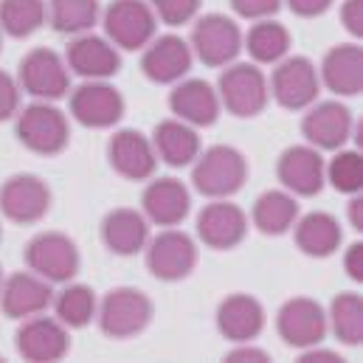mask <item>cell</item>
I'll use <instances>...</instances> for the list:
<instances>
[{
	"label": "cell",
	"instance_id": "4",
	"mask_svg": "<svg viewBox=\"0 0 363 363\" xmlns=\"http://www.w3.org/2000/svg\"><path fill=\"white\" fill-rule=\"evenodd\" d=\"M17 138L37 155H60L71 141L68 116L51 101H34L17 113Z\"/></svg>",
	"mask_w": 363,
	"mask_h": 363
},
{
	"label": "cell",
	"instance_id": "33",
	"mask_svg": "<svg viewBox=\"0 0 363 363\" xmlns=\"http://www.w3.org/2000/svg\"><path fill=\"white\" fill-rule=\"evenodd\" d=\"M48 23V0H0V31L9 37H31Z\"/></svg>",
	"mask_w": 363,
	"mask_h": 363
},
{
	"label": "cell",
	"instance_id": "47",
	"mask_svg": "<svg viewBox=\"0 0 363 363\" xmlns=\"http://www.w3.org/2000/svg\"><path fill=\"white\" fill-rule=\"evenodd\" d=\"M0 237H3V231H0Z\"/></svg>",
	"mask_w": 363,
	"mask_h": 363
},
{
	"label": "cell",
	"instance_id": "21",
	"mask_svg": "<svg viewBox=\"0 0 363 363\" xmlns=\"http://www.w3.org/2000/svg\"><path fill=\"white\" fill-rule=\"evenodd\" d=\"M65 62L68 71H74L82 79H110L121 68V54L107 37H96L88 31L71 40L65 51Z\"/></svg>",
	"mask_w": 363,
	"mask_h": 363
},
{
	"label": "cell",
	"instance_id": "24",
	"mask_svg": "<svg viewBox=\"0 0 363 363\" xmlns=\"http://www.w3.org/2000/svg\"><path fill=\"white\" fill-rule=\"evenodd\" d=\"M318 79L327 91L335 96H358L363 91V51L358 43H341L333 45L321 65H318Z\"/></svg>",
	"mask_w": 363,
	"mask_h": 363
},
{
	"label": "cell",
	"instance_id": "35",
	"mask_svg": "<svg viewBox=\"0 0 363 363\" xmlns=\"http://www.w3.org/2000/svg\"><path fill=\"white\" fill-rule=\"evenodd\" d=\"M324 181L341 194H358L363 189V158L355 150H335L333 161L324 164Z\"/></svg>",
	"mask_w": 363,
	"mask_h": 363
},
{
	"label": "cell",
	"instance_id": "40",
	"mask_svg": "<svg viewBox=\"0 0 363 363\" xmlns=\"http://www.w3.org/2000/svg\"><path fill=\"white\" fill-rule=\"evenodd\" d=\"M271 361V355L259 347H254V341H245V344H237L228 355H225V363H265Z\"/></svg>",
	"mask_w": 363,
	"mask_h": 363
},
{
	"label": "cell",
	"instance_id": "12",
	"mask_svg": "<svg viewBox=\"0 0 363 363\" xmlns=\"http://www.w3.org/2000/svg\"><path fill=\"white\" fill-rule=\"evenodd\" d=\"M14 347L23 361L31 363H57L71 350L68 327L57 315H31L23 318V327L14 335Z\"/></svg>",
	"mask_w": 363,
	"mask_h": 363
},
{
	"label": "cell",
	"instance_id": "42",
	"mask_svg": "<svg viewBox=\"0 0 363 363\" xmlns=\"http://www.w3.org/2000/svg\"><path fill=\"white\" fill-rule=\"evenodd\" d=\"M344 271L352 281H363V242H352L344 254Z\"/></svg>",
	"mask_w": 363,
	"mask_h": 363
},
{
	"label": "cell",
	"instance_id": "14",
	"mask_svg": "<svg viewBox=\"0 0 363 363\" xmlns=\"http://www.w3.org/2000/svg\"><path fill=\"white\" fill-rule=\"evenodd\" d=\"M71 116L91 130H107L124 116V96L107 79H85V85L71 91Z\"/></svg>",
	"mask_w": 363,
	"mask_h": 363
},
{
	"label": "cell",
	"instance_id": "18",
	"mask_svg": "<svg viewBox=\"0 0 363 363\" xmlns=\"http://www.w3.org/2000/svg\"><path fill=\"white\" fill-rule=\"evenodd\" d=\"M276 178L281 189L296 197H315L324 189V158L310 144L287 147L276 161Z\"/></svg>",
	"mask_w": 363,
	"mask_h": 363
},
{
	"label": "cell",
	"instance_id": "41",
	"mask_svg": "<svg viewBox=\"0 0 363 363\" xmlns=\"http://www.w3.org/2000/svg\"><path fill=\"white\" fill-rule=\"evenodd\" d=\"M296 17H321L333 9V0H287Z\"/></svg>",
	"mask_w": 363,
	"mask_h": 363
},
{
	"label": "cell",
	"instance_id": "23",
	"mask_svg": "<svg viewBox=\"0 0 363 363\" xmlns=\"http://www.w3.org/2000/svg\"><path fill=\"white\" fill-rule=\"evenodd\" d=\"M141 214L152 223V225H181L191 208V194L178 178H150L144 194H141Z\"/></svg>",
	"mask_w": 363,
	"mask_h": 363
},
{
	"label": "cell",
	"instance_id": "22",
	"mask_svg": "<svg viewBox=\"0 0 363 363\" xmlns=\"http://www.w3.org/2000/svg\"><path fill=\"white\" fill-rule=\"evenodd\" d=\"M217 330L231 344H245V341L259 338L265 330L262 301L248 293H231L217 307Z\"/></svg>",
	"mask_w": 363,
	"mask_h": 363
},
{
	"label": "cell",
	"instance_id": "29",
	"mask_svg": "<svg viewBox=\"0 0 363 363\" xmlns=\"http://www.w3.org/2000/svg\"><path fill=\"white\" fill-rule=\"evenodd\" d=\"M296 220H298V197L290 194L287 189L262 191L254 200L251 223L265 237H281V234H287L296 225Z\"/></svg>",
	"mask_w": 363,
	"mask_h": 363
},
{
	"label": "cell",
	"instance_id": "32",
	"mask_svg": "<svg viewBox=\"0 0 363 363\" xmlns=\"http://www.w3.org/2000/svg\"><path fill=\"white\" fill-rule=\"evenodd\" d=\"M327 327L344 347L363 344V298L358 293H338L327 313Z\"/></svg>",
	"mask_w": 363,
	"mask_h": 363
},
{
	"label": "cell",
	"instance_id": "25",
	"mask_svg": "<svg viewBox=\"0 0 363 363\" xmlns=\"http://www.w3.org/2000/svg\"><path fill=\"white\" fill-rule=\"evenodd\" d=\"M101 242L116 257H135L150 242V220L135 208H113L101 220Z\"/></svg>",
	"mask_w": 363,
	"mask_h": 363
},
{
	"label": "cell",
	"instance_id": "44",
	"mask_svg": "<svg viewBox=\"0 0 363 363\" xmlns=\"http://www.w3.org/2000/svg\"><path fill=\"white\" fill-rule=\"evenodd\" d=\"M347 217H350V225L355 231H363V197L358 194H350V203H347Z\"/></svg>",
	"mask_w": 363,
	"mask_h": 363
},
{
	"label": "cell",
	"instance_id": "2",
	"mask_svg": "<svg viewBox=\"0 0 363 363\" xmlns=\"http://www.w3.org/2000/svg\"><path fill=\"white\" fill-rule=\"evenodd\" d=\"M152 315H155V304L138 287H113L99 301V310H96L99 330L116 341L141 335L152 324Z\"/></svg>",
	"mask_w": 363,
	"mask_h": 363
},
{
	"label": "cell",
	"instance_id": "10",
	"mask_svg": "<svg viewBox=\"0 0 363 363\" xmlns=\"http://www.w3.org/2000/svg\"><path fill=\"white\" fill-rule=\"evenodd\" d=\"M327 310L310 298V296H296L287 298L279 313H276V333L279 338L293 347V350H310L315 344H324L327 338Z\"/></svg>",
	"mask_w": 363,
	"mask_h": 363
},
{
	"label": "cell",
	"instance_id": "27",
	"mask_svg": "<svg viewBox=\"0 0 363 363\" xmlns=\"http://www.w3.org/2000/svg\"><path fill=\"white\" fill-rule=\"evenodd\" d=\"M290 231H293L296 248L304 257H313V259L333 257L341 248V242H344L341 223L330 211H310V214L298 217Z\"/></svg>",
	"mask_w": 363,
	"mask_h": 363
},
{
	"label": "cell",
	"instance_id": "36",
	"mask_svg": "<svg viewBox=\"0 0 363 363\" xmlns=\"http://www.w3.org/2000/svg\"><path fill=\"white\" fill-rule=\"evenodd\" d=\"M147 3L152 6L155 17L164 26H183L197 17L203 0H147Z\"/></svg>",
	"mask_w": 363,
	"mask_h": 363
},
{
	"label": "cell",
	"instance_id": "11",
	"mask_svg": "<svg viewBox=\"0 0 363 363\" xmlns=\"http://www.w3.org/2000/svg\"><path fill=\"white\" fill-rule=\"evenodd\" d=\"M355 130V118L352 110L338 101H313L301 118V135L307 138L310 147H315L318 152H335L341 150Z\"/></svg>",
	"mask_w": 363,
	"mask_h": 363
},
{
	"label": "cell",
	"instance_id": "38",
	"mask_svg": "<svg viewBox=\"0 0 363 363\" xmlns=\"http://www.w3.org/2000/svg\"><path fill=\"white\" fill-rule=\"evenodd\" d=\"M20 82L11 74L0 71V121H9L20 113Z\"/></svg>",
	"mask_w": 363,
	"mask_h": 363
},
{
	"label": "cell",
	"instance_id": "17",
	"mask_svg": "<svg viewBox=\"0 0 363 363\" xmlns=\"http://www.w3.org/2000/svg\"><path fill=\"white\" fill-rule=\"evenodd\" d=\"M54 290L51 281L37 276L34 271H17L3 279L0 284V310L11 321H23L40 315L51 307Z\"/></svg>",
	"mask_w": 363,
	"mask_h": 363
},
{
	"label": "cell",
	"instance_id": "6",
	"mask_svg": "<svg viewBox=\"0 0 363 363\" xmlns=\"http://www.w3.org/2000/svg\"><path fill=\"white\" fill-rule=\"evenodd\" d=\"M191 54L208 68H225L242 54V28L225 14H203L191 28Z\"/></svg>",
	"mask_w": 363,
	"mask_h": 363
},
{
	"label": "cell",
	"instance_id": "31",
	"mask_svg": "<svg viewBox=\"0 0 363 363\" xmlns=\"http://www.w3.org/2000/svg\"><path fill=\"white\" fill-rule=\"evenodd\" d=\"M51 307H54V315L68 330H82L96 318L99 301H96V293L88 284H68L65 281V287L60 293H54Z\"/></svg>",
	"mask_w": 363,
	"mask_h": 363
},
{
	"label": "cell",
	"instance_id": "3",
	"mask_svg": "<svg viewBox=\"0 0 363 363\" xmlns=\"http://www.w3.org/2000/svg\"><path fill=\"white\" fill-rule=\"evenodd\" d=\"M220 104L237 118H254L268 107V77L257 62H231L217 82Z\"/></svg>",
	"mask_w": 363,
	"mask_h": 363
},
{
	"label": "cell",
	"instance_id": "13",
	"mask_svg": "<svg viewBox=\"0 0 363 363\" xmlns=\"http://www.w3.org/2000/svg\"><path fill=\"white\" fill-rule=\"evenodd\" d=\"M144 251H147V268L161 281H181L197 268V242L186 231H178L175 225L152 237Z\"/></svg>",
	"mask_w": 363,
	"mask_h": 363
},
{
	"label": "cell",
	"instance_id": "19",
	"mask_svg": "<svg viewBox=\"0 0 363 363\" xmlns=\"http://www.w3.org/2000/svg\"><path fill=\"white\" fill-rule=\"evenodd\" d=\"M191 45L178 34L155 37L141 54V71L155 85H175L191 71Z\"/></svg>",
	"mask_w": 363,
	"mask_h": 363
},
{
	"label": "cell",
	"instance_id": "37",
	"mask_svg": "<svg viewBox=\"0 0 363 363\" xmlns=\"http://www.w3.org/2000/svg\"><path fill=\"white\" fill-rule=\"evenodd\" d=\"M234 14L242 20H268L281 9V0H228Z\"/></svg>",
	"mask_w": 363,
	"mask_h": 363
},
{
	"label": "cell",
	"instance_id": "34",
	"mask_svg": "<svg viewBox=\"0 0 363 363\" xmlns=\"http://www.w3.org/2000/svg\"><path fill=\"white\" fill-rule=\"evenodd\" d=\"M99 0H48V23L60 34H88L99 23Z\"/></svg>",
	"mask_w": 363,
	"mask_h": 363
},
{
	"label": "cell",
	"instance_id": "46",
	"mask_svg": "<svg viewBox=\"0 0 363 363\" xmlns=\"http://www.w3.org/2000/svg\"><path fill=\"white\" fill-rule=\"evenodd\" d=\"M0 48H3V40H0Z\"/></svg>",
	"mask_w": 363,
	"mask_h": 363
},
{
	"label": "cell",
	"instance_id": "43",
	"mask_svg": "<svg viewBox=\"0 0 363 363\" xmlns=\"http://www.w3.org/2000/svg\"><path fill=\"white\" fill-rule=\"evenodd\" d=\"M344 358L338 355V352H333V350H324L321 344H315V347H310V350H301V355H298V363H341Z\"/></svg>",
	"mask_w": 363,
	"mask_h": 363
},
{
	"label": "cell",
	"instance_id": "45",
	"mask_svg": "<svg viewBox=\"0 0 363 363\" xmlns=\"http://www.w3.org/2000/svg\"><path fill=\"white\" fill-rule=\"evenodd\" d=\"M0 271H3V268H0ZM0 284H3V273H0Z\"/></svg>",
	"mask_w": 363,
	"mask_h": 363
},
{
	"label": "cell",
	"instance_id": "5",
	"mask_svg": "<svg viewBox=\"0 0 363 363\" xmlns=\"http://www.w3.org/2000/svg\"><path fill=\"white\" fill-rule=\"evenodd\" d=\"M101 23L107 40L124 51H144L158 34V17L147 0H113Z\"/></svg>",
	"mask_w": 363,
	"mask_h": 363
},
{
	"label": "cell",
	"instance_id": "16",
	"mask_svg": "<svg viewBox=\"0 0 363 363\" xmlns=\"http://www.w3.org/2000/svg\"><path fill=\"white\" fill-rule=\"evenodd\" d=\"M197 237L206 248L231 251L248 237V214L228 197L211 200L197 214Z\"/></svg>",
	"mask_w": 363,
	"mask_h": 363
},
{
	"label": "cell",
	"instance_id": "39",
	"mask_svg": "<svg viewBox=\"0 0 363 363\" xmlns=\"http://www.w3.org/2000/svg\"><path fill=\"white\" fill-rule=\"evenodd\" d=\"M341 23L352 37H363V0H344Z\"/></svg>",
	"mask_w": 363,
	"mask_h": 363
},
{
	"label": "cell",
	"instance_id": "8",
	"mask_svg": "<svg viewBox=\"0 0 363 363\" xmlns=\"http://www.w3.org/2000/svg\"><path fill=\"white\" fill-rule=\"evenodd\" d=\"M26 265L28 271L48 279L51 284H65L79 273V248L62 231H43L28 240L26 245Z\"/></svg>",
	"mask_w": 363,
	"mask_h": 363
},
{
	"label": "cell",
	"instance_id": "15",
	"mask_svg": "<svg viewBox=\"0 0 363 363\" xmlns=\"http://www.w3.org/2000/svg\"><path fill=\"white\" fill-rule=\"evenodd\" d=\"M51 208V189L37 175H11L0 186V214L17 225L40 223Z\"/></svg>",
	"mask_w": 363,
	"mask_h": 363
},
{
	"label": "cell",
	"instance_id": "26",
	"mask_svg": "<svg viewBox=\"0 0 363 363\" xmlns=\"http://www.w3.org/2000/svg\"><path fill=\"white\" fill-rule=\"evenodd\" d=\"M169 110L175 113V118L191 127H211L220 118L223 104L208 82L183 79V82H175V91L169 93Z\"/></svg>",
	"mask_w": 363,
	"mask_h": 363
},
{
	"label": "cell",
	"instance_id": "7",
	"mask_svg": "<svg viewBox=\"0 0 363 363\" xmlns=\"http://www.w3.org/2000/svg\"><path fill=\"white\" fill-rule=\"evenodd\" d=\"M17 82L20 91L37 101H57L71 93V71L65 57H60L54 48H31L20 60Z\"/></svg>",
	"mask_w": 363,
	"mask_h": 363
},
{
	"label": "cell",
	"instance_id": "9",
	"mask_svg": "<svg viewBox=\"0 0 363 363\" xmlns=\"http://www.w3.org/2000/svg\"><path fill=\"white\" fill-rule=\"evenodd\" d=\"M268 91L276 99V104L290 110V113L307 110L321 93L318 68L307 57H290L287 54L281 62H276L271 79H268Z\"/></svg>",
	"mask_w": 363,
	"mask_h": 363
},
{
	"label": "cell",
	"instance_id": "28",
	"mask_svg": "<svg viewBox=\"0 0 363 363\" xmlns=\"http://www.w3.org/2000/svg\"><path fill=\"white\" fill-rule=\"evenodd\" d=\"M155 155L169 167H189L200 155V135L197 127L186 124L181 118H164L152 130Z\"/></svg>",
	"mask_w": 363,
	"mask_h": 363
},
{
	"label": "cell",
	"instance_id": "30",
	"mask_svg": "<svg viewBox=\"0 0 363 363\" xmlns=\"http://www.w3.org/2000/svg\"><path fill=\"white\" fill-rule=\"evenodd\" d=\"M293 37L287 31V26L276 23V20H257L248 34H242V51H248V57L257 65H276L290 54Z\"/></svg>",
	"mask_w": 363,
	"mask_h": 363
},
{
	"label": "cell",
	"instance_id": "20",
	"mask_svg": "<svg viewBox=\"0 0 363 363\" xmlns=\"http://www.w3.org/2000/svg\"><path fill=\"white\" fill-rule=\"evenodd\" d=\"M110 167L127 181H150L158 169V155L152 138L138 130H118L107 141Z\"/></svg>",
	"mask_w": 363,
	"mask_h": 363
},
{
	"label": "cell",
	"instance_id": "1",
	"mask_svg": "<svg viewBox=\"0 0 363 363\" xmlns=\"http://www.w3.org/2000/svg\"><path fill=\"white\" fill-rule=\"evenodd\" d=\"M248 181V161L231 144H214L203 150L191 164V186L211 200L237 194Z\"/></svg>",
	"mask_w": 363,
	"mask_h": 363
}]
</instances>
